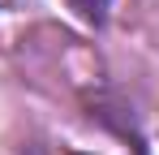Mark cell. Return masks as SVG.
<instances>
[{
  "instance_id": "obj_1",
  "label": "cell",
  "mask_w": 159,
  "mask_h": 155,
  "mask_svg": "<svg viewBox=\"0 0 159 155\" xmlns=\"http://www.w3.org/2000/svg\"><path fill=\"white\" fill-rule=\"evenodd\" d=\"M69 4L78 9L82 17H90V22H99V17L107 13V4H112V0H69Z\"/></svg>"
}]
</instances>
